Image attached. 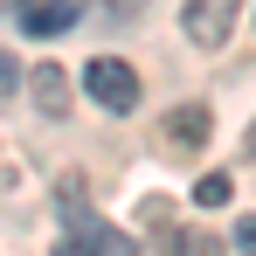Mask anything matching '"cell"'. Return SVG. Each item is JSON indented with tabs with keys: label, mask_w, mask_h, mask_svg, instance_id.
<instances>
[{
	"label": "cell",
	"mask_w": 256,
	"mask_h": 256,
	"mask_svg": "<svg viewBox=\"0 0 256 256\" xmlns=\"http://www.w3.org/2000/svg\"><path fill=\"white\" fill-rule=\"evenodd\" d=\"M236 7H242V0H187V7H180V28H187V42L222 48V42H228V28H236Z\"/></svg>",
	"instance_id": "obj_2"
},
{
	"label": "cell",
	"mask_w": 256,
	"mask_h": 256,
	"mask_svg": "<svg viewBox=\"0 0 256 256\" xmlns=\"http://www.w3.org/2000/svg\"><path fill=\"white\" fill-rule=\"evenodd\" d=\"M76 21V0H21V28L28 35H62Z\"/></svg>",
	"instance_id": "obj_5"
},
{
	"label": "cell",
	"mask_w": 256,
	"mask_h": 256,
	"mask_svg": "<svg viewBox=\"0 0 256 256\" xmlns=\"http://www.w3.org/2000/svg\"><path fill=\"white\" fill-rule=\"evenodd\" d=\"M160 132H166V146H180V152H201V146L214 138V118L201 111V104H173Z\"/></svg>",
	"instance_id": "obj_4"
},
{
	"label": "cell",
	"mask_w": 256,
	"mask_h": 256,
	"mask_svg": "<svg viewBox=\"0 0 256 256\" xmlns=\"http://www.w3.org/2000/svg\"><path fill=\"white\" fill-rule=\"evenodd\" d=\"M250 152H256V132H250Z\"/></svg>",
	"instance_id": "obj_12"
},
{
	"label": "cell",
	"mask_w": 256,
	"mask_h": 256,
	"mask_svg": "<svg viewBox=\"0 0 256 256\" xmlns=\"http://www.w3.org/2000/svg\"><path fill=\"white\" fill-rule=\"evenodd\" d=\"M35 104H42L48 118H62V111H70V84H62V70H56V62L35 70Z\"/></svg>",
	"instance_id": "obj_6"
},
{
	"label": "cell",
	"mask_w": 256,
	"mask_h": 256,
	"mask_svg": "<svg viewBox=\"0 0 256 256\" xmlns=\"http://www.w3.org/2000/svg\"><path fill=\"white\" fill-rule=\"evenodd\" d=\"M56 256H138V242H132L125 228H104V222H90V214H84L76 236H70Z\"/></svg>",
	"instance_id": "obj_3"
},
{
	"label": "cell",
	"mask_w": 256,
	"mask_h": 256,
	"mask_svg": "<svg viewBox=\"0 0 256 256\" xmlns=\"http://www.w3.org/2000/svg\"><path fill=\"white\" fill-rule=\"evenodd\" d=\"M138 222L152 228V242H160V250H180V228H173V201H160V194H152V201L138 208Z\"/></svg>",
	"instance_id": "obj_7"
},
{
	"label": "cell",
	"mask_w": 256,
	"mask_h": 256,
	"mask_svg": "<svg viewBox=\"0 0 256 256\" xmlns=\"http://www.w3.org/2000/svg\"><path fill=\"white\" fill-rule=\"evenodd\" d=\"M194 256H222V242H208V236H201V242H194Z\"/></svg>",
	"instance_id": "obj_11"
},
{
	"label": "cell",
	"mask_w": 256,
	"mask_h": 256,
	"mask_svg": "<svg viewBox=\"0 0 256 256\" xmlns=\"http://www.w3.org/2000/svg\"><path fill=\"white\" fill-rule=\"evenodd\" d=\"M228 194H236V187H228V173H201V180H194V201H201V208H222Z\"/></svg>",
	"instance_id": "obj_8"
},
{
	"label": "cell",
	"mask_w": 256,
	"mask_h": 256,
	"mask_svg": "<svg viewBox=\"0 0 256 256\" xmlns=\"http://www.w3.org/2000/svg\"><path fill=\"white\" fill-rule=\"evenodd\" d=\"M14 76H21V70H14V56H7V48H0V97H7V90H14Z\"/></svg>",
	"instance_id": "obj_10"
},
{
	"label": "cell",
	"mask_w": 256,
	"mask_h": 256,
	"mask_svg": "<svg viewBox=\"0 0 256 256\" xmlns=\"http://www.w3.org/2000/svg\"><path fill=\"white\" fill-rule=\"evenodd\" d=\"M236 250H242V256H256V214L242 222V228H236Z\"/></svg>",
	"instance_id": "obj_9"
},
{
	"label": "cell",
	"mask_w": 256,
	"mask_h": 256,
	"mask_svg": "<svg viewBox=\"0 0 256 256\" xmlns=\"http://www.w3.org/2000/svg\"><path fill=\"white\" fill-rule=\"evenodd\" d=\"M84 90L104 104V111H138V70H132V62H118V56H90Z\"/></svg>",
	"instance_id": "obj_1"
}]
</instances>
